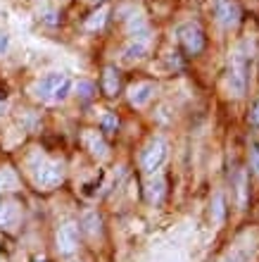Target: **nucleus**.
<instances>
[{"mask_svg": "<svg viewBox=\"0 0 259 262\" xmlns=\"http://www.w3.org/2000/svg\"><path fill=\"white\" fill-rule=\"evenodd\" d=\"M79 229H81L83 234H88L90 238H96V236L103 231V220H100V214L93 212V210H90V212H86L81 217V224H79Z\"/></svg>", "mask_w": 259, "mask_h": 262, "instance_id": "4468645a", "label": "nucleus"}, {"mask_svg": "<svg viewBox=\"0 0 259 262\" xmlns=\"http://www.w3.org/2000/svg\"><path fill=\"white\" fill-rule=\"evenodd\" d=\"M167 155H169V145H167V141L159 138V136L152 138L150 143L143 148V152H140V167H143L148 174H155L157 169L164 165Z\"/></svg>", "mask_w": 259, "mask_h": 262, "instance_id": "20e7f679", "label": "nucleus"}, {"mask_svg": "<svg viewBox=\"0 0 259 262\" xmlns=\"http://www.w3.org/2000/svg\"><path fill=\"white\" fill-rule=\"evenodd\" d=\"M76 91H79V96H81L83 100H90V98H93V83L90 81H79Z\"/></svg>", "mask_w": 259, "mask_h": 262, "instance_id": "6ab92c4d", "label": "nucleus"}, {"mask_svg": "<svg viewBox=\"0 0 259 262\" xmlns=\"http://www.w3.org/2000/svg\"><path fill=\"white\" fill-rule=\"evenodd\" d=\"M88 3H100V0H88Z\"/></svg>", "mask_w": 259, "mask_h": 262, "instance_id": "393cba45", "label": "nucleus"}, {"mask_svg": "<svg viewBox=\"0 0 259 262\" xmlns=\"http://www.w3.org/2000/svg\"><path fill=\"white\" fill-rule=\"evenodd\" d=\"M214 220L217 222L224 220V195L221 193L214 195Z\"/></svg>", "mask_w": 259, "mask_h": 262, "instance_id": "aec40b11", "label": "nucleus"}, {"mask_svg": "<svg viewBox=\"0 0 259 262\" xmlns=\"http://www.w3.org/2000/svg\"><path fill=\"white\" fill-rule=\"evenodd\" d=\"M252 167H254V172L259 174V150L252 152Z\"/></svg>", "mask_w": 259, "mask_h": 262, "instance_id": "5701e85b", "label": "nucleus"}, {"mask_svg": "<svg viewBox=\"0 0 259 262\" xmlns=\"http://www.w3.org/2000/svg\"><path fill=\"white\" fill-rule=\"evenodd\" d=\"M21 222V207L14 200H0V231L12 234Z\"/></svg>", "mask_w": 259, "mask_h": 262, "instance_id": "0eeeda50", "label": "nucleus"}, {"mask_svg": "<svg viewBox=\"0 0 259 262\" xmlns=\"http://www.w3.org/2000/svg\"><path fill=\"white\" fill-rule=\"evenodd\" d=\"M155 96V83L150 81H138L129 89V103L133 107H145Z\"/></svg>", "mask_w": 259, "mask_h": 262, "instance_id": "9d476101", "label": "nucleus"}, {"mask_svg": "<svg viewBox=\"0 0 259 262\" xmlns=\"http://www.w3.org/2000/svg\"><path fill=\"white\" fill-rule=\"evenodd\" d=\"M7 48H10V36H7V31L0 29V55H5Z\"/></svg>", "mask_w": 259, "mask_h": 262, "instance_id": "4be33fe9", "label": "nucleus"}, {"mask_svg": "<svg viewBox=\"0 0 259 262\" xmlns=\"http://www.w3.org/2000/svg\"><path fill=\"white\" fill-rule=\"evenodd\" d=\"M164 193H167V181H164L162 174H155V179L148 181V188H145V200H148L150 205H157V203H162Z\"/></svg>", "mask_w": 259, "mask_h": 262, "instance_id": "f8f14e48", "label": "nucleus"}, {"mask_svg": "<svg viewBox=\"0 0 259 262\" xmlns=\"http://www.w3.org/2000/svg\"><path fill=\"white\" fill-rule=\"evenodd\" d=\"M178 41L183 46V50L188 55H200L205 48V34L195 21H185L178 27Z\"/></svg>", "mask_w": 259, "mask_h": 262, "instance_id": "39448f33", "label": "nucleus"}, {"mask_svg": "<svg viewBox=\"0 0 259 262\" xmlns=\"http://www.w3.org/2000/svg\"><path fill=\"white\" fill-rule=\"evenodd\" d=\"M236 193H238V205L240 207H245V203H247V177H245V172L240 169L238 174H236Z\"/></svg>", "mask_w": 259, "mask_h": 262, "instance_id": "dca6fc26", "label": "nucleus"}, {"mask_svg": "<svg viewBox=\"0 0 259 262\" xmlns=\"http://www.w3.org/2000/svg\"><path fill=\"white\" fill-rule=\"evenodd\" d=\"M150 48H152V36H150V29H145V31H140V34L131 36L129 46L124 48V57H126L129 62H133V60H143V57H148Z\"/></svg>", "mask_w": 259, "mask_h": 262, "instance_id": "423d86ee", "label": "nucleus"}, {"mask_svg": "<svg viewBox=\"0 0 259 262\" xmlns=\"http://www.w3.org/2000/svg\"><path fill=\"white\" fill-rule=\"evenodd\" d=\"M83 145L90 150V155H93V158L105 160L109 155L107 143H105V138L100 136L98 131H83Z\"/></svg>", "mask_w": 259, "mask_h": 262, "instance_id": "9b49d317", "label": "nucleus"}, {"mask_svg": "<svg viewBox=\"0 0 259 262\" xmlns=\"http://www.w3.org/2000/svg\"><path fill=\"white\" fill-rule=\"evenodd\" d=\"M228 89L233 96H243L247 89V55L243 50H236L228 62Z\"/></svg>", "mask_w": 259, "mask_h": 262, "instance_id": "7ed1b4c3", "label": "nucleus"}, {"mask_svg": "<svg viewBox=\"0 0 259 262\" xmlns=\"http://www.w3.org/2000/svg\"><path fill=\"white\" fill-rule=\"evenodd\" d=\"M103 131H107V134H114L116 126H119V119H116V115H112V112H105L103 115Z\"/></svg>", "mask_w": 259, "mask_h": 262, "instance_id": "a211bd4d", "label": "nucleus"}, {"mask_svg": "<svg viewBox=\"0 0 259 262\" xmlns=\"http://www.w3.org/2000/svg\"><path fill=\"white\" fill-rule=\"evenodd\" d=\"M214 12H217L219 24L226 29L236 27L240 21V10L233 0H217V3H214Z\"/></svg>", "mask_w": 259, "mask_h": 262, "instance_id": "1a4fd4ad", "label": "nucleus"}, {"mask_svg": "<svg viewBox=\"0 0 259 262\" xmlns=\"http://www.w3.org/2000/svg\"><path fill=\"white\" fill-rule=\"evenodd\" d=\"M72 89H74V81L67 74L50 72V74H45L43 79L36 81L34 93H36V98H41L43 103H62V100L69 98Z\"/></svg>", "mask_w": 259, "mask_h": 262, "instance_id": "f257e3e1", "label": "nucleus"}, {"mask_svg": "<svg viewBox=\"0 0 259 262\" xmlns=\"http://www.w3.org/2000/svg\"><path fill=\"white\" fill-rule=\"evenodd\" d=\"M19 188V177L10 167H0V193H12Z\"/></svg>", "mask_w": 259, "mask_h": 262, "instance_id": "2eb2a0df", "label": "nucleus"}, {"mask_svg": "<svg viewBox=\"0 0 259 262\" xmlns=\"http://www.w3.org/2000/svg\"><path fill=\"white\" fill-rule=\"evenodd\" d=\"M122 89V76L114 67H105L103 69V93L107 98H114Z\"/></svg>", "mask_w": 259, "mask_h": 262, "instance_id": "ddd939ff", "label": "nucleus"}, {"mask_svg": "<svg viewBox=\"0 0 259 262\" xmlns=\"http://www.w3.org/2000/svg\"><path fill=\"white\" fill-rule=\"evenodd\" d=\"M31 262H48V260H45V257H34Z\"/></svg>", "mask_w": 259, "mask_h": 262, "instance_id": "b1692460", "label": "nucleus"}, {"mask_svg": "<svg viewBox=\"0 0 259 262\" xmlns=\"http://www.w3.org/2000/svg\"><path fill=\"white\" fill-rule=\"evenodd\" d=\"M34 181L43 191H53L64 181V165L57 160H41V165L34 169Z\"/></svg>", "mask_w": 259, "mask_h": 262, "instance_id": "f03ea898", "label": "nucleus"}, {"mask_svg": "<svg viewBox=\"0 0 259 262\" xmlns=\"http://www.w3.org/2000/svg\"><path fill=\"white\" fill-rule=\"evenodd\" d=\"M107 14H109V7H100V10H98V12H93L88 17V19H86V29H88V31H96V29H100L105 24V19H107Z\"/></svg>", "mask_w": 259, "mask_h": 262, "instance_id": "f3484780", "label": "nucleus"}, {"mask_svg": "<svg viewBox=\"0 0 259 262\" xmlns=\"http://www.w3.org/2000/svg\"><path fill=\"white\" fill-rule=\"evenodd\" d=\"M79 248V224L67 222L57 229V250L62 255H72Z\"/></svg>", "mask_w": 259, "mask_h": 262, "instance_id": "6e6552de", "label": "nucleus"}, {"mask_svg": "<svg viewBox=\"0 0 259 262\" xmlns=\"http://www.w3.org/2000/svg\"><path fill=\"white\" fill-rule=\"evenodd\" d=\"M250 124H252L254 129H259V98L254 100L252 110H250Z\"/></svg>", "mask_w": 259, "mask_h": 262, "instance_id": "412c9836", "label": "nucleus"}]
</instances>
